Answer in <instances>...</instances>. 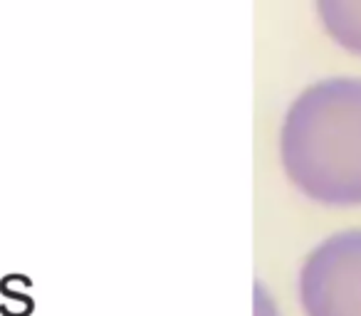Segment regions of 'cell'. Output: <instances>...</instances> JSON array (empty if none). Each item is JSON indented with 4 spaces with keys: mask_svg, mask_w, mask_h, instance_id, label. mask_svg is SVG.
Listing matches in <instances>:
<instances>
[{
    "mask_svg": "<svg viewBox=\"0 0 361 316\" xmlns=\"http://www.w3.org/2000/svg\"><path fill=\"white\" fill-rule=\"evenodd\" d=\"M307 316H361V230L326 237L300 272Z\"/></svg>",
    "mask_w": 361,
    "mask_h": 316,
    "instance_id": "7a4b0ae2",
    "label": "cell"
},
{
    "mask_svg": "<svg viewBox=\"0 0 361 316\" xmlns=\"http://www.w3.org/2000/svg\"><path fill=\"white\" fill-rule=\"evenodd\" d=\"M280 153L307 198L361 206V80L310 87L287 111Z\"/></svg>",
    "mask_w": 361,
    "mask_h": 316,
    "instance_id": "6da1fadb",
    "label": "cell"
},
{
    "mask_svg": "<svg viewBox=\"0 0 361 316\" xmlns=\"http://www.w3.org/2000/svg\"><path fill=\"white\" fill-rule=\"evenodd\" d=\"M322 13L336 42L361 55V0H322Z\"/></svg>",
    "mask_w": 361,
    "mask_h": 316,
    "instance_id": "3957f363",
    "label": "cell"
}]
</instances>
